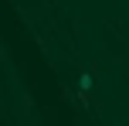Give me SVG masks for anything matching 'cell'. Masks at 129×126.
Segmentation results:
<instances>
[{"instance_id":"cell-1","label":"cell","mask_w":129,"mask_h":126,"mask_svg":"<svg viewBox=\"0 0 129 126\" xmlns=\"http://www.w3.org/2000/svg\"><path fill=\"white\" fill-rule=\"evenodd\" d=\"M92 85H95L92 72H78V92H88V95H92Z\"/></svg>"}]
</instances>
